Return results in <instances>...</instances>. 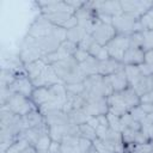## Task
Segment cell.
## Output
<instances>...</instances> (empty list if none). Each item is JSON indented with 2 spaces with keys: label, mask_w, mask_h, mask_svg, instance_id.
I'll return each instance as SVG.
<instances>
[{
  "label": "cell",
  "mask_w": 153,
  "mask_h": 153,
  "mask_svg": "<svg viewBox=\"0 0 153 153\" xmlns=\"http://www.w3.org/2000/svg\"><path fill=\"white\" fill-rule=\"evenodd\" d=\"M141 103H152L153 104V91L143 94L140 97V104Z\"/></svg>",
  "instance_id": "obj_47"
},
{
  "label": "cell",
  "mask_w": 153,
  "mask_h": 153,
  "mask_svg": "<svg viewBox=\"0 0 153 153\" xmlns=\"http://www.w3.org/2000/svg\"><path fill=\"white\" fill-rule=\"evenodd\" d=\"M87 53L90 54V56L97 59L98 61H103V60H106V59L110 57V56H109V53H108V50H106V48H105V45H100V44L97 43V42H94V43L90 47V49H88Z\"/></svg>",
  "instance_id": "obj_27"
},
{
  "label": "cell",
  "mask_w": 153,
  "mask_h": 153,
  "mask_svg": "<svg viewBox=\"0 0 153 153\" xmlns=\"http://www.w3.org/2000/svg\"><path fill=\"white\" fill-rule=\"evenodd\" d=\"M85 91L90 94L100 96V97H110L114 93V88L108 76H103L100 74H94L87 76L84 80Z\"/></svg>",
  "instance_id": "obj_2"
},
{
  "label": "cell",
  "mask_w": 153,
  "mask_h": 153,
  "mask_svg": "<svg viewBox=\"0 0 153 153\" xmlns=\"http://www.w3.org/2000/svg\"><path fill=\"white\" fill-rule=\"evenodd\" d=\"M59 82H61V80L57 76L54 67L51 65H47V67L44 68L42 74L36 80L32 81V85L35 87H50Z\"/></svg>",
  "instance_id": "obj_13"
},
{
  "label": "cell",
  "mask_w": 153,
  "mask_h": 153,
  "mask_svg": "<svg viewBox=\"0 0 153 153\" xmlns=\"http://www.w3.org/2000/svg\"><path fill=\"white\" fill-rule=\"evenodd\" d=\"M16 75L6 67H2L1 69V75H0V80H1V87H8L10 85L13 84V81L16 80Z\"/></svg>",
  "instance_id": "obj_33"
},
{
  "label": "cell",
  "mask_w": 153,
  "mask_h": 153,
  "mask_svg": "<svg viewBox=\"0 0 153 153\" xmlns=\"http://www.w3.org/2000/svg\"><path fill=\"white\" fill-rule=\"evenodd\" d=\"M60 48H61L66 54H68L69 56H73V55H74V53L76 51V49L79 48V45H78L76 43H74V42L69 41V39H66V41H63V42L61 43Z\"/></svg>",
  "instance_id": "obj_38"
},
{
  "label": "cell",
  "mask_w": 153,
  "mask_h": 153,
  "mask_svg": "<svg viewBox=\"0 0 153 153\" xmlns=\"http://www.w3.org/2000/svg\"><path fill=\"white\" fill-rule=\"evenodd\" d=\"M142 32V49L143 51H148V50H153V30H145L141 31Z\"/></svg>",
  "instance_id": "obj_35"
},
{
  "label": "cell",
  "mask_w": 153,
  "mask_h": 153,
  "mask_svg": "<svg viewBox=\"0 0 153 153\" xmlns=\"http://www.w3.org/2000/svg\"><path fill=\"white\" fill-rule=\"evenodd\" d=\"M56 25L50 23L42 13L30 24L26 35L33 37V38H44L53 35V31Z\"/></svg>",
  "instance_id": "obj_8"
},
{
  "label": "cell",
  "mask_w": 153,
  "mask_h": 153,
  "mask_svg": "<svg viewBox=\"0 0 153 153\" xmlns=\"http://www.w3.org/2000/svg\"><path fill=\"white\" fill-rule=\"evenodd\" d=\"M92 146H93V149L96 153H114L110 147L99 137H97L94 141H92Z\"/></svg>",
  "instance_id": "obj_37"
},
{
  "label": "cell",
  "mask_w": 153,
  "mask_h": 153,
  "mask_svg": "<svg viewBox=\"0 0 153 153\" xmlns=\"http://www.w3.org/2000/svg\"><path fill=\"white\" fill-rule=\"evenodd\" d=\"M8 88L14 93H20L25 97L31 98V94L35 90V86L32 85L31 80L27 76H24V78H17L13 81V84L8 86Z\"/></svg>",
  "instance_id": "obj_15"
},
{
  "label": "cell",
  "mask_w": 153,
  "mask_h": 153,
  "mask_svg": "<svg viewBox=\"0 0 153 153\" xmlns=\"http://www.w3.org/2000/svg\"><path fill=\"white\" fill-rule=\"evenodd\" d=\"M5 106H7L13 114L23 117L25 115H27L29 112H31L32 110L37 109L36 105L33 104V102L31 100V98L25 97L20 93H12L11 97L7 99Z\"/></svg>",
  "instance_id": "obj_5"
},
{
  "label": "cell",
  "mask_w": 153,
  "mask_h": 153,
  "mask_svg": "<svg viewBox=\"0 0 153 153\" xmlns=\"http://www.w3.org/2000/svg\"><path fill=\"white\" fill-rule=\"evenodd\" d=\"M108 78H109V80L111 82L114 92H120V91H123L127 87H129L128 78H127V74H126V71H124V65L118 71H116L115 73L109 75Z\"/></svg>",
  "instance_id": "obj_16"
},
{
  "label": "cell",
  "mask_w": 153,
  "mask_h": 153,
  "mask_svg": "<svg viewBox=\"0 0 153 153\" xmlns=\"http://www.w3.org/2000/svg\"><path fill=\"white\" fill-rule=\"evenodd\" d=\"M153 151L152 143L151 142H146V143H137L134 147L133 153H151Z\"/></svg>",
  "instance_id": "obj_41"
},
{
  "label": "cell",
  "mask_w": 153,
  "mask_h": 153,
  "mask_svg": "<svg viewBox=\"0 0 153 153\" xmlns=\"http://www.w3.org/2000/svg\"><path fill=\"white\" fill-rule=\"evenodd\" d=\"M88 56H90V54H88L86 50L81 49V48H78V49H76V51H75V53H74V55H73V57L76 60V62H78V63L84 62Z\"/></svg>",
  "instance_id": "obj_43"
},
{
  "label": "cell",
  "mask_w": 153,
  "mask_h": 153,
  "mask_svg": "<svg viewBox=\"0 0 153 153\" xmlns=\"http://www.w3.org/2000/svg\"><path fill=\"white\" fill-rule=\"evenodd\" d=\"M66 91L72 94H81L85 91L84 82H74V84H65Z\"/></svg>",
  "instance_id": "obj_39"
},
{
  "label": "cell",
  "mask_w": 153,
  "mask_h": 153,
  "mask_svg": "<svg viewBox=\"0 0 153 153\" xmlns=\"http://www.w3.org/2000/svg\"><path fill=\"white\" fill-rule=\"evenodd\" d=\"M65 1H66V4H67L74 12H76L78 10H80V8L85 5V2H86V1H78V0H74V1H73V0H65Z\"/></svg>",
  "instance_id": "obj_46"
},
{
  "label": "cell",
  "mask_w": 153,
  "mask_h": 153,
  "mask_svg": "<svg viewBox=\"0 0 153 153\" xmlns=\"http://www.w3.org/2000/svg\"><path fill=\"white\" fill-rule=\"evenodd\" d=\"M47 65H48V63H45V62L41 59V60L33 61V62H31V63H29V65L25 66L26 73H27V78L31 80V82H32L33 80H36V79L42 74V72L44 71V68L47 67Z\"/></svg>",
  "instance_id": "obj_22"
},
{
  "label": "cell",
  "mask_w": 153,
  "mask_h": 153,
  "mask_svg": "<svg viewBox=\"0 0 153 153\" xmlns=\"http://www.w3.org/2000/svg\"><path fill=\"white\" fill-rule=\"evenodd\" d=\"M86 35H87V31L82 26H80L79 24L76 26L67 30V39H69V41H72L76 44H79Z\"/></svg>",
  "instance_id": "obj_28"
},
{
  "label": "cell",
  "mask_w": 153,
  "mask_h": 153,
  "mask_svg": "<svg viewBox=\"0 0 153 153\" xmlns=\"http://www.w3.org/2000/svg\"><path fill=\"white\" fill-rule=\"evenodd\" d=\"M91 35L93 36V38L97 43H99L100 45H106L117 35V32H116L115 27L112 26V24L103 23L99 20L94 25Z\"/></svg>",
  "instance_id": "obj_11"
},
{
  "label": "cell",
  "mask_w": 153,
  "mask_h": 153,
  "mask_svg": "<svg viewBox=\"0 0 153 153\" xmlns=\"http://www.w3.org/2000/svg\"><path fill=\"white\" fill-rule=\"evenodd\" d=\"M124 71H126L127 78H128L129 86H133L143 76L137 66H124Z\"/></svg>",
  "instance_id": "obj_29"
},
{
  "label": "cell",
  "mask_w": 153,
  "mask_h": 153,
  "mask_svg": "<svg viewBox=\"0 0 153 153\" xmlns=\"http://www.w3.org/2000/svg\"><path fill=\"white\" fill-rule=\"evenodd\" d=\"M140 106L146 114H152L153 112V104L152 103H141Z\"/></svg>",
  "instance_id": "obj_48"
},
{
  "label": "cell",
  "mask_w": 153,
  "mask_h": 153,
  "mask_svg": "<svg viewBox=\"0 0 153 153\" xmlns=\"http://www.w3.org/2000/svg\"><path fill=\"white\" fill-rule=\"evenodd\" d=\"M129 114L131 115V117L134 118V120H136L137 122H140L141 123V121L146 117V112L141 109V106L139 105V106H136V108H133L131 110H129Z\"/></svg>",
  "instance_id": "obj_40"
},
{
  "label": "cell",
  "mask_w": 153,
  "mask_h": 153,
  "mask_svg": "<svg viewBox=\"0 0 153 153\" xmlns=\"http://www.w3.org/2000/svg\"><path fill=\"white\" fill-rule=\"evenodd\" d=\"M134 88V91L137 93L139 97L148 93L152 91V75L151 76H142L136 84L130 86Z\"/></svg>",
  "instance_id": "obj_25"
},
{
  "label": "cell",
  "mask_w": 153,
  "mask_h": 153,
  "mask_svg": "<svg viewBox=\"0 0 153 153\" xmlns=\"http://www.w3.org/2000/svg\"><path fill=\"white\" fill-rule=\"evenodd\" d=\"M81 96L86 100L82 110L87 115H90L91 117H97V116H100V115H106L109 112V102H108L106 97L90 94L86 91H84L81 93Z\"/></svg>",
  "instance_id": "obj_4"
},
{
  "label": "cell",
  "mask_w": 153,
  "mask_h": 153,
  "mask_svg": "<svg viewBox=\"0 0 153 153\" xmlns=\"http://www.w3.org/2000/svg\"><path fill=\"white\" fill-rule=\"evenodd\" d=\"M38 7L42 14H49V13H55V12H66L74 14L75 12L66 4V1H37L35 2Z\"/></svg>",
  "instance_id": "obj_12"
},
{
  "label": "cell",
  "mask_w": 153,
  "mask_h": 153,
  "mask_svg": "<svg viewBox=\"0 0 153 153\" xmlns=\"http://www.w3.org/2000/svg\"><path fill=\"white\" fill-rule=\"evenodd\" d=\"M143 63L148 67V69L151 71V73L153 75V50L145 51V61H143Z\"/></svg>",
  "instance_id": "obj_45"
},
{
  "label": "cell",
  "mask_w": 153,
  "mask_h": 153,
  "mask_svg": "<svg viewBox=\"0 0 153 153\" xmlns=\"http://www.w3.org/2000/svg\"><path fill=\"white\" fill-rule=\"evenodd\" d=\"M98 65H99V61L92 56H88L84 62L79 63L80 69L86 78L94 75V74H98Z\"/></svg>",
  "instance_id": "obj_23"
},
{
  "label": "cell",
  "mask_w": 153,
  "mask_h": 153,
  "mask_svg": "<svg viewBox=\"0 0 153 153\" xmlns=\"http://www.w3.org/2000/svg\"><path fill=\"white\" fill-rule=\"evenodd\" d=\"M121 122L124 126V128H129L133 130H141V123L137 122L136 120H134L131 117V115L129 114V111L121 116Z\"/></svg>",
  "instance_id": "obj_31"
},
{
  "label": "cell",
  "mask_w": 153,
  "mask_h": 153,
  "mask_svg": "<svg viewBox=\"0 0 153 153\" xmlns=\"http://www.w3.org/2000/svg\"><path fill=\"white\" fill-rule=\"evenodd\" d=\"M106 117H108V121H109V127L111 129H114V130H117V131L122 133V130L124 129V126L121 122V117L116 116V115H114L111 112H108Z\"/></svg>",
  "instance_id": "obj_34"
},
{
  "label": "cell",
  "mask_w": 153,
  "mask_h": 153,
  "mask_svg": "<svg viewBox=\"0 0 153 153\" xmlns=\"http://www.w3.org/2000/svg\"><path fill=\"white\" fill-rule=\"evenodd\" d=\"M20 153H38V151H37V148H36L33 145H30V143H29L25 148L22 149Z\"/></svg>",
  "instance_id": "obj_49"
},
{
  "label": "cell",
  "mask_w": 153,
  "mask_h": 153,
  "mask_svg": "<svg viewBox=\"0 0 153 153\" xmlns=\"http://www.w3.org/2000/svg\"><path fill=\"white\" fill-rule=\"evenodd\" d=\"M22 122H23V126L25 129H30V128H35V127H38L39 124L44 123L45 117L38 109H35L31 112H29L27 115L23 116Z\"/></svg>",
  "instance_id": "obj_19"
},
{
  "label": "cell",
  "mask_w": 153,
  "mask_h": 153,
  "mask_svg": "<svg viewBox=\"0 0 153 153\" xmlns=\"http://www.w3.org/2000/svg\"><path fill=\"white\" fill-rule=\"evenodd\" d=\"M51 145V139L49 135H43L38 139V141L36 142L35 147L37 148L38 152H48L49 151V147Z\"/></svg>",
  "instance_id": "obj_36"
},
{
  "label": "cell",
  "mask_w": 153,
  "mask_h": 153,
  "mask_svg": "<svg viewBox=\"0 0 153 153\" xmlns=\"http://www.w3.org/2000/svg\"><path fill=\"white\" fill-rule=\"evenodd\" d=\"M140 25H141L142 31H145V30H153V5L140 18Z\"/></svg>",
  "instance_id": "obj_32"
},
{
  "label": "cell",
  "mask_w": 153,
  "mask_h": 153,
  "mask_svg": "<svg viewBox=\"0 0 153 153\" xmlns=\"http://www.w3.org/2000/svg\"><path fill=\"white\" fill-rule=\"evenodd\" d=\"M130 42H129V36L128 35H120L117 33L106 45V50L109 53V56L118 62H122L124 53L129 48Z\"/></svg>",
  "instance_id": "obj_7"
},
{
  "label": "cell",
  "mask_w": 153,
  "mask_h": 153,
  "mask_svg": "<svg viewBox=\"0 0 153 153\" xmlns=\"http://www.w3.org/2000/svg\"><path fill=\"white\" fill-rule=\"evenodd\" d=\"M60 78L61 82L63 84H74V82H84L86 76L80 69L79 63L73 56H69L65 60L55 62L51 65Z\"/></svg>",
  "instance_id": "obj_1"
},
{
  "label": "cell",
  "mask_w": 153,
  "mask_h": 153,
  "mask_svg": "<svg viewBox=\"0 0 153 153\" xmlns=\"http://www.w3.org/2000/svg\"><path fill=\"white\" fill-rule=\"evenodd\" d=\"M87 153H96V152H94V149H93V146H92V148H91V149H90Z\"/></svg>",
  "instance_id": "obj_51"
},
{
  "label": "cell",
  "mask_w": 153,
  "mask_h": 153,
  "mask_svg": "<svg viewBox=\"0 0 153 153\" xmlns=\"http://www.w3.org/2000/svg\"><path fill=\"white\" fill-rule=\"evenodd\" d=\"M117 93H118L120 98L122 99V102L124 103V105L127 106L128 111L131 110L133 108H136V106L140 105V97L137 96V93L134 91L133 87L129 86V87H127L126 90L120 91V92H117Z\"/></svg>",
  "instance_id": "obj_18"
},
{
  "label": "cell",
  "mask_w": 153,
  "mask_h": 153,
  "mask_svg": "<svg viewBox=\"0 0 153 153\" xmlns=\"http://www.w3.org/2000/svg\"><path fill=\"white\" fill-rule=\"evenodd\" d=\"M50 23H53L56 26H61L65 29V25L67 24V22L72 18L73 14L71 13H66V12H55V13H49V14H43Z\"/></svg>",
  "instance_id": "obj_24"
},
{
  "label": "cell",
  "mask_w": 153,
  "mask_h": 153,
  "mask_svg": "<svg viewBox=\"0 0 153 153\" xmlns=\"http://www.w3.org/2000/svg\"><path fill=\"white\" fill-rule=\"evenodd\" d=\"M112 26L115 27L116 32L120 35H131L134 32L142 31L140 25V19L134 18L129 14L122 13L117 17L112 18Z\"/></svg>",
  "instance_id": "obj_6"
},
{
  "label": "cell",
  "mask_w": 153,
  "mask_h": 153,
  "mask_svg": "<svg viewBox=\"0 0 153 153\" xmlns=\"http://www.w3.org/2000/svg\"><path fill=\"white\" fill-rule=\"evenodd\" d=\"M153 5V1L145 0H122L121 6L122 11L126 14H129L134 18L140 19Z\"/></svg>",
  "instance_id": "obj_9"
},
{
  "label": "cell",
  "mask_w": 153,
  "mask_h": 153,
  "mask_svg": "<svg viewBox=\"0 0 153 153\" xmlns=\"http://www.w3.org/2000/svg\"><path fill=\"white\" fill-rule=\"evenodd\" d=\"M44 117H45V122L48 123V126H65V124L71 123L68 114L61 109L51 110V111L44 114Z\"/></svg>",
  "instance_id": "obj_17"
},
{
  "label": "cell",
  "mask_w": 153,
  "mask_h": 153,
  "mask_svg": "<svg viewBox=\"0 0 153 153\" xmlns=\"http://www.w3.org/2000/svg\"><path fill=\"white\" fill-rule=\"evenodd\" d=\"M67 114H68V117H69V122L72 124H75V126L87 123L88 120L91 118V116L87 115L82 109H73Z\"/></svg>",
  "instance_id": "obj_26"
},
{
  "label": "cell",
  "mask_w": 153,
  "mask_h": 153,
  "mask_svg": "<svg viewBox=\"0 0 153 153\" xmlns=\"http://www.w3.org/2000/svg\"><path fill=\"white\" fill-rule=\"evenodd\" d=\"M90 6L97 12L98 16H106L114 18L123 13L121 1H90Z\"/></svg>",
  "instance_id": "obj_10"
},
{
  "label": "cell",
  "mask_w": 153,
  "mask_h": 153,
  "mask_svg": "<svg viewBox=\"0 0 153 153\" xmlns=\"http://www.w3.org/2000/svg\"><path fill=\"white\" fill-rule=\"evenodd\" d=\"M17 55L25 66L33 61L41 60L43 57V53L39 49L36 38H33L29 35H25V37L22 39Z\"/></svg>",
  "instance_id": "obj_3"
},
{
  "label": "cell",
  "mask_w": 153,
  "mask_h": 153,
  "mask_svg": "<svg viewBox=\"0 0 153 153\" xmlns=\"http://www.w3.org/2000/svg\"><path fill=\"white\" fill-rule=\"evenodd\" d=\"M122 66H123L122 62H118V61L109 57L106 60L99 61V65H98V74H100L103 76H109L112 73H115L116 71H118Z\"/></svg>",
  "instance_id": "obj_20"
},
{
  "label": "cell",
  "mask_w": 153,
  "mask_h": 153,
  "mask_svg": "<svg viewBox=\"0 0 153 153\" xmlns=\"http://www.w3.org/2000/svg\"><path fill=\"white\" fill-rule=\"evenodd\" d=\"M91 127H93L94 129H97L98 128V126H99V121H98V117H91L90 120H88V122H87Z\"/></svg>",
  "instance_id": "obj_50"
},
{
  "label": "cell",
  "mask_w": 153,
  "mask_h": 153,
  "mask_svg": "<svg viewBox=\"0 0 153 153\" xmlns=\"http://www.w3.org/2000/svg\"><path fill=\"white\" fill-rule=\"evenodd\" d=\"M79 146H80L81 153H87L92 148V141L86 140L84 137H79Z\"/></svg>",
  "instance_id": "obj_44"
},
{
  "label": "cell",
  "mask_w": 153,
  "mask_h": 153,
  "mask_svg": "<svg viewBox=\"0 0 153 153\" xmlns=\"http://www.w3.org/2000/svg\"><path fill=\"white\" fill-rule=\"evenodd\" d=\"M79 131H80V137H84L90 141H94L97 139V131L93 127H91L88 123H84L79 126Z\"/></svg>",
  "instance_id": "obj_30"
},
{
  "label": "cell",
  "mask_w": 153,
  "mask_h": 153,
  "mask_svg": "<svg viewBox=\"0 0 153 153\" xmlns=\"http://www.w3.org/2000/svg\"><path fill=\"white\" fill-rule=\"evenodd\" d=\"M31 100L36 105V108H41L45 103L50 100V91L49 87H35L32 94H31Z\"/></svg>",
  "instance_id": "obj_21"
},
{
  "label": "cell",
  "mask_w": 153,
  "mask_h": 153,
  "mask_svg": "<svg viewBox=\"0 0 153 153\" xmlns=\"http://www.w3.org/2000/svg\"><path fill=\"white\" fill-rule=\"evenodd\" d=\"M96 41H94V38H93V36L91 35V33H87L85 37H84V39L78 44L79 45V48H81V49H84V50H86V51H88V49H90V47Z\"/></svg>",
  "instance_id": "obj_42"
},
{
  "label": "cell",
  "mask_w": 153,
  "mask_h": 153,
  "mask_svg": "<svg viewBox=\"0 0 153 153\" xmlns=\"http://www.w3.org/2000/svg\"><path fill=\"white\" fill-rule=\"evenodd\" d=\"M145 61V51L142 48L129 45L127 51L124 53L122 63L124 66H139Z\"/></svg>",
  "instance_id": "obj_14"
}]
</instances>
